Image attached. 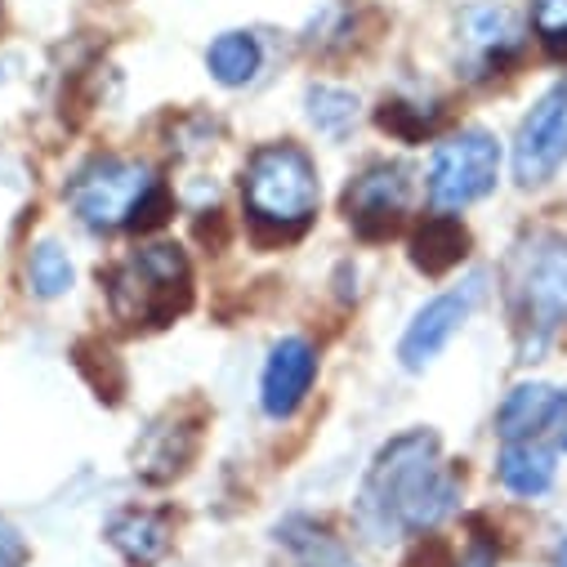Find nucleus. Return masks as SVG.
I'll list each match as a JSON object with an SVG mask.
<instances>
[{"label": "nucleus", "mask_w": 567, "mask_h": 567, "mask_svg": "<svg viewBox=\"0 0 567 567\" xmlns=\"http://www.w3.org/2000/svg\"><path fill=\"white\" fill-rule=\"evenodd\" d=\"M206 68H210V76H215L219 85L237 90V85L255 81V72H259V41H255L250 32H224V37L206 50Z\"/></svg>", "instance_id": "18"}, {"label": "nucleus", "mask_w": 567, "mask_h": 567, "mask_svg": "<svg viewBox=\"0 0 567 567\" xmlns=\"http://www.w3.org/2000/svg\"><path fill=\"white\" fill-rule=\"evenodd\" d=\"M68 202H72L76 219L94 233H112V228L148 233V228L166 224V215H171V197H166L162 179L148 166L121 162V157L90 162L72 179Z\"/></svg>", "instance_id": "4"}, {"label": "nucleus", "mask_w": 567, "mask_h": 567, "mask_svg": "<svg viewBox=\"0 0 567 567\" xmlns=\"http://www.w3.org/2000/svg\"><path fill=\"white\" fill-rule=\"evenodd\" d=\"M406 206H411V171L402 162H375L344 188V215L367 241L393 237Z\"/></svg>", "instance_id": "8"}, {"label": "nucleus", "mask_w": 567, "mask_h": 567, "mask_svg": "<svg viewBox=\"0 0 567 567\" xmlns=\"http://www.w3.org/2000/svg\"><path fill=\"white\" fill-rule=\"evenodd\" d=\"M241 202L250 215L255 237L264 241H296L322 202L318 171L300 144H264L246 162L241 179Z\"/></svg>", "instance_id": "3"}, {"label": "nucleus", "mask_w": 567, "mask_h": 567, "mask_svg": "<svg viewBox=\"0 0 567 567\" xmlns=\"http://www.w3.org/2000/svg\"><path fill=\"white\" fill-rule=\"evenodd\" d=\"M380 125L393 130L398 138H424V134L434 130V116H430V112H420L415 103H384Z\"/></svg>", "instance_id": "22"}, {"label": "nucleus", "mask_w": 567, "mask_h": 567, "mask_svg": "<svg viewBox=\"0 0 567 567\" xmlns=\"http://www.w3.org/2000/svg\"><path fill=\"white\" fill-rule=\"evenodd\" d=\"M501 175V144L487 130H461L434 148L430 162V202L439 210H461L496 188Z\"/></svg>", "instance_id": "6"}, {"label": "nucleus", "mask_w": 567, "mask_h": 567, "mask_svg": "<svg viewBox=\"0 0 567 567\" xmlns=\"http://www.w3.org/2000/svg\"><path fill=\"white\" fill-rule=\"evenodd\" d=\"M197 447H202V411H166L138 439L134 474L144 483H171L193 465Z\"/></svg>", "instance_id": "9"}, {"label": "nucleus", "mask_w": 567, "mask_h": 567, "mask_svg": "<svg viewBox=\"0 0 567 567\" xmlns=\"http://www.w3.org/2000/svg\"><path fill=\"white\" fill-rule=\"evenodd\" d=\"M28 563V540L19 536L14 523L0 518V567H23Z\"/></svg>", "instance_id": "23"}, {"label": "nucleus", "mask_w": 567, "mask_h": 567, "mask_svg": "<svg viewBox=\"0 0 567 567\" xmlns=\"http://www.w3.org/2000/svg\"><path fill=\"white\" fill-rule=\"evenodd\" d=\"M277 536H281V545L291 549L296 567H358V563L349 558V549H344L327 527H318V523H309V518H291Z\"/></svg>", "instance_id": "17"}, {"label": "nucleus", "mask_w": 567, "mask_h": 567, "mask_svg": "<svg viewBox=\"0 0 567 567\" xmlns=\"http://www.w3.org/2000/svg\"><path fill=\"white\" fill-rule=\"evenodd\" d=\"M549 434H554L558 452H567V393H558V406H554V420H549Z\"/></svg>", "instance_id": "24"}, {"label": "nucleus", "mask_w": 567, "mask_h": 567, "mask_svg": "<svg viewBox=\"0 0 567 567\" xmlns=\"http://www.w3.org/2000/svg\"><path fill=\"white\" fill-rule=\"evenodd\" d=\"M103 291L121 327H171L193 305V264L175 241L138 246L103 272Z\"/></svg>", "instance_id": "2"}, {"label": "nucleus", "mask_w": 567, "mask_h": 567, "mask_svg": "<svg viewBox=\"0 0 567 567\" xmlns=\"http://www.w3.org/2000/svg\"><path fill=\"white\" fill-rule=\"evenodd\" d=\"M28 287H32L41 300H59V296L72 291V259L63 255L59 241L32 246V255H28Z\"/></svg>", "instance_id": "19"}, {"label": "nucleus", "mask_w": 567, "mask_h": 567, "mask_svg": "<svg viewBox=\"0 0 567 567\" xmlns=\"http://www.w3.org/2000/svg\"><path fill=\"white\" fill-rule=\"evenodd\" d=\"M532 28L540 45L554 59H567V0H536L532 6Z\"/></svg>", "instance_id": "21"}, {"label": "nucleus", "mask_w": 567, "mask_h": 567, "mask_svg": "<svg viewBox=\"0 0 567 567\" xmlns=\"http://www.w3.org/2000/svg\"><path fill=\"white\" fill-rule=\"evenodd\" d=\"M107 540L134 563V567H153L171 549V518L157 509H121L107 518Z\"/></svg>", "instance_id": "13"}, {"label": "nucleus", "mask_w": 567, "mask_h": 567, "mask_svg": "<svg viewBox=\"0 0 567 567\" xmlns=\"http://www.w3.org/2000/svg\"><path fill=\"white\" fill-rule=\"evenodd\" d=\"M478 287H483V281H470L465 291H447V296L430 300L411 318V327H406V336L398 344V358H402L406 371H424L452 344V336L465 327V318H470V309L478 300Z\"/></svg>", "instance_id": "10"}, {"label": "nucleus", "mask_w": 567, "mask_h": 567, "mask_svg": "<svg viewBox=\"0 0 567 567\" xmlns=\"http://www.w3.org/2000/svg\"><path fill=\"white\" fill-rule=\"evenodd\" d=\"M470 255V233L456 215H430L411 233V264L430 277L452 272Z\"/></svg>", "instance_id": "14"}, {"label": "nucleus", "mask_w": 567, "mask_h": 567, "mask_svg": "<svg viewBox=\"0 0 567 567\" xmlns=\"http://www.w3.org/2000/svg\"><path fill=\"white\" fill-rule=\"evenodd\" d=\"M313 375H318V353L309 340H281L272 353H268V367H264V380H259V402L272 420H287L300 411V402L309 398L313 389Z\"/></svg>", "instance_id": "11"}, {"label": "nucleus", "mask_w": 567, "mask_h": 567, "mask_svg": "<svg viewBox=\"0 0 567 567\" xmlns=\"http://www.w3.org/2000/svg\"><path fill=\"white\" fill-rule=\"evenodd\" d=\"M461 567H496V549L487 545V540H474V549L465 554V563Z\"/></svg>", "instance_id": "25"}, {"label": "nucleus", "mask_w": 567, "mask_h": 567, "mask_svg": "<svg viewBox=\"0 0 567 567\" xmlns=\"http://www.w3.org/2000/svg\"><path fill=\"white\" fill-rule=\"evenodd\" d=\"M461 41H465L470 63L483 68V72H492L505 59L518 54L523 32H518L514 10H505V6H474V10L461 14Z\"/></svg>", "instance_id": "12"}, {"label": "nucleus", "mask_w": 567, "mask_h": 567, "mask_svg": "<svg viewBox=\"0 0 567 567\" xmlns=\"http://www.w3.org/2000/svg\"><path fill=\"white\" fill-rule=\"evenodd\" d=\"M496 474L514 496H540L554 483V456L532 439L527 443H505V452L496 461Z\"/></svg>", "instance_id": "16"}, {"label": "nucleus", "mask_w": 567, "mask_h": 567, "mask_svg": "<svg viewBox=\"0 0 567 567\" xmlns=\"http://www.w3.org/2000/svg\"><path fill=\"white\" fill-rule=\"evenodd\" d=\"M509 300L523 336V353L536 358L567 327V237L536 233L509 264Z\"/></svg>", "instance_id": "5"}, {"label": "nucleus", "mask_w": 567, "mask_h": 567, "mask_svg": "<svg viewBox=\"0 0 567 567\" xmlns=\"http://www.w3.org/2000/svg\"><path fill=\"white\" fill-rule=\"evenodd\" d=\"M456 492V474H447L439 461V439L430 430H411L375 456L358 496V514L375 536L430 532L452 514Z\"/></svg>", "instance_id": "1"}, {"label": "nucleus", "mask_w": 567, "mask_h": 567, "mask_svg": "<svg viewBox=\"0 0 567 567\" xmlns=\"http://www.w3.org/2000/svg\"><path fill=\"white\" fill-rule=\"evenodd\" d=\"M554 567H567V540L558 545V558H554Z\"/></svg>", "instance_id": "26"}, {"label": "nucleus", "mask_w": 567, "mask_h": 567, "mask_svg": "<svg viewBox=\"0 0 567 567\" xmlns=\"http://www.w3.org/2000/svg\"><path fill=\"white\" fill-rule=\"evenodd\" d=\"M309 116H313V125L322 134H344L358 121V99L349 90L318 85V90H309Z\"/></svg>", "instance_id": "20"}, {"label": "nucleus", "mask_w": 567, "mask_h": 567, "mask_svg": "<svg viewBox=\"0 0 567 567\" xmlns=\"http://www.w3.org/2000/svg\"><path fill=\"white\" fill-rule=\"evenodd\" d=\"M554 406H558V393L549 384H518V389H509V398L496 411V434L505 443H527L540 430H549Z\"/></svg>", "instance_id": "15"}, {"label": "nucleus", "mask_w": 567, "mask_h": 567, "mask_svg": "<svg viewBox=\"0 0 567 567\" xmlns=\"http://www.w3.org/2000/svg\"><path fill=\"white\" fill-rule=\"evenodd\" d=\"M563 162H567V81L549 85L523 116L514 138V179L523 188L549 184Z\"/></svg>", "instance_id": "7"}]
</instances>
